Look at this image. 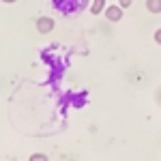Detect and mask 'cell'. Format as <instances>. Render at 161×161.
I'll return each mask as SVG.
<instances>
[{
    "label": "cell",
    "instance_id": "1",
    "mask_svg": "<svg viewBox=\"0 0 161 161\" xmlns=\"http://www.w3.org/2000/svg\"><path fill=\"white\" fill-rule=\"evenodd\" d=\"M37 30L39 35H47L54 30V17H47V15H41L37 19Z\"/></svg>",
    "mask_w": 161,
    "mask_h": 161
},
{
    "label": "cell",
    "instance_id": "2",
    "mask_svg": "<svg viewBox=\"0 0 161 161\" xmlns=\"http://www.w3.org/2000/svg\"><path fill=\"white\" fill-rule=\"evenodd\" d=\"M123 7H118V4H112V7H105V17H108V19H110L112 24H116V22H120V19H123Z\"/></svg>",
    "mask_w": 161,
    "mask_h": 161
},
{
    "label": "cell",
    "instance_id": "3",
    "mask_svg": "<svg viewBox=\"0 0 161 161\" xmlns=\"http://www.w3.org/2000/svg\"><path fill=\"white\" fill-rule=\"evenodd\" d=\"M105 0H92V4H90V13L92 15H99V13H103L105 11Z\"/></svg>",
    "mask_w": 161,
    "mask_h": 161
},
{
    "label": "cell",
    "instance_id": "4",
    "mask_svg": "<svg viewBox=\"0 0 161 161\" xmlns=\"http://www.w3.org/2000/svg\"><path fill=\"white\" fill-rule=\"evenodd\" d=\"M146 9L150 13H161V0H146Z\"/></svg>",
    "mask_w": 161,
    "mask_h": 161
},
{
    "label": "cell",
    "instance_id": "5",
    "mask_svg": "<svg viewBox=\"0 0 161 161\" xmlns=\"http://www.w3.org/2000/svg\"><path fill=\"white\" fill-rule=\"evenodd\" d=\"M28 161H50V159H47L45 153H35V155H30V159H28Z\"/></svg>",
    "mask_w": 161,
    "mask_h": 161
},
{
    "label": "cell",
    "instance_id": "6",
    "mask_svg": "<svg viewBox=\"0 0 161 161\" xmlns=\"http://www.w3.org/2000/svg\"><path fill=\"white\" fill-rule=\"evenodd\" d=\"M131 4H133V0H118V7H123V9L131 7Z\"/></svg>",
    "mask_w": 161,
    "mask_h": 161
},
{
    "label": "cell",
    "instance_id": "7",
    "mask_svg": "<svg viewBox=\"0 0 161 161\" xmlns=\"http://www.w3.org/2000/svg\"><path fill=\"white\" fill-rule=\"evenodd\" d=\"M155 43H157V45H161V28H157V30H155Z\"/></svg>",
    "mask_w": 161,
    "mask_h": 161
},
{
    "label": "cell",
    "instance_id": "8",
    "mask_svg": "<svg viewBox=\"0 0 161 161\" xmlns=\"http://www.w3.org/2000/svg\"><path fill=\"white\" fill-rule=\"evenodd\" d=\"M2 2H7V4H13V2H17V0H2Z\"/></svg>",
    "mask_w": 161,
    "mask_h": 161
}]
</instances>
